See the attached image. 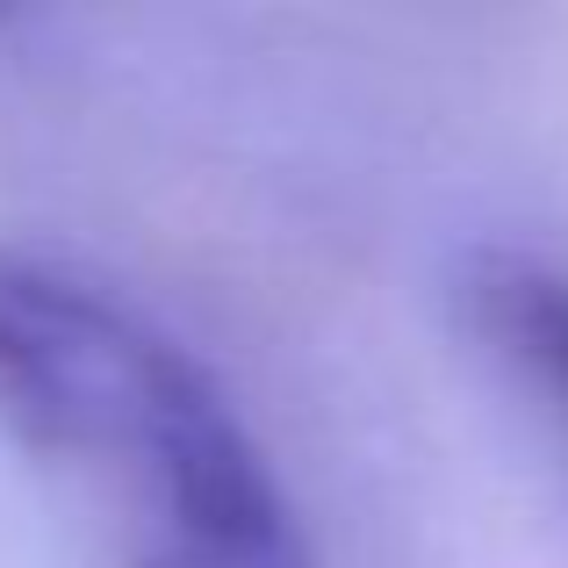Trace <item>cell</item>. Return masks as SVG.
Returning a JSON list of instances; mask_svg holds the SVG:
<instances>
[{"label":"cell","instance_id":"obj_1","mask_svg":"<svg viewBox=\"0 0 568 568\" xmlns=\"http://www.w3.org/2000/svg\"><path fill=\"white\" fill-rule=\"evenodd\" d=\"M0 432L94 568H317L209 367L37 245H0Z\"/></svg>","mask_w":568,"mask_h":568},{"label":"cell","instance_id":"obj_2","mask_svg":"<svg viewBox=\"0 0 568 568\" xmlns=\"http://www.w3.org/2000/svg\"><path fill=\"white\" fill-rule=\"evenodd\" d=\"M460 310H468L483 353L526 388L547 432L568 446V274L532 252H475L460 274Z\"/></svg>","mask_w":568,"mask_h":568}]
</instances>
